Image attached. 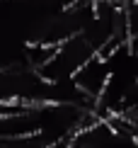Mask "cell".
I'll return each mask as SVG.
<instances>
[{"label": "cell", "instance_id": "cell-1", "mask_svg": "<svg viewBox=\"0 0 138 148\" xmlns=\"http://www.w3.org/2000/svg\"><path fill=\"white\" fill-rule=\"evenodd\" d=\"M109 78H111V66H109V61L104 56H99V53H95L92 58H87L73 75L75 85H78L85 95L95 97V100H99V95L104 92Z\"/></svg>", "mask_w": 138, "mask_h": 148}]
</instances>
